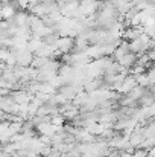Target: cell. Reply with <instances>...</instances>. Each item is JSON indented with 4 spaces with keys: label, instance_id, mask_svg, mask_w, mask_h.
I'll return each instance as SVG.
<instances>
[{
    "label": "cell",
    "instance_id": "ba28073f",
    "mask_svg": "<svg viewBox=\"0 0 155 157\" xmlns=\"http://www.w3.org/2000/svg\"><path fill=\"white\" fill-rule=\"evenodd\" d=\"M0 21H3V20H2V17H0Z\"/></svg>",
    "mask_w": 155,
    "mask_h": 157
},
{
    "label": "cell",
    "instance_id": "8992f818",
    "mask_svg": "<svg viewBox=\"0 0 155 157\" xmlns=\"http://www.w3.org/2000/svg\"><path fill=\"white\" fill-rule=\"evenodd\" d=\"M135 61H137V55H135V53L128 52L125 56H122L117 63H119V66H120V67H123V69L129 70V69L135 64Z\"/></svg>",
    "mask_w": 155,
    "mask_h": 157
},
{
    "label": "cell",
    "instance_id": "277c9868",
    "mask_svg": "<svg viewBox=\"0 0 155 157\" xmlns=\"http://www.w3.org/2000/svg\"><path fill=\"white\" fill-rule=\"evenodd\" d=\"M11 99H12L15 104L21 105V104H28V102L32 99V96H31V93L26 92V90H17V92H14V93L11 95Z\"/></svg>",
    "mask_w": 155,
    "mask_h": 157
},
{
    "label": "cell",
    "instance_id": "7a4b0ae2",
    "mask_svg": "<svg viewBox=\"0 0 155 157\" xmlns=\"http://www.w3.org/2000/svg\"><path fill=\"white\" fill-rule=\"evenodd\" d=\"M12 21H14V25H15L18 29H26V28H29V26H28V25H29V15H28L24 11L15 12Z\"/></svg>",
    "mask_w": 155,
    "mask_h": 157
},
{
    "label": "cell",
    "instance_id": "9c48e42d",
    "mask_svg": "<svg viewBox=\"0 0 155 157\" xmlns=\"http://www.w3.org/2000/svg\"><path fill=\"white\" fill-rule=\"evenodd\" d=\"M0 154H2V153H0Z\"/></svg>",
    "mask_w": 155,
    "mask_h": 157
},
{
    "label": "cell",
    "instance_id": "5b68a950",
    "mask_svg": "<svg viewBox=\"0 0 155 157\" xmlns=\"http://www.w3.org/2000/svg\"><path fill=\"white\" fill-rule=\"evenodd\" d=\"M142 34H143V28L142 26H131L126 31H123V35L122 37L126 38V40H129V41H132V40H137Z\"/></svg>",
    "mask_w": 155,
    "mask_h": 157
},
{
    "label": "cell",
    "instance_id": "6da1fadb",
    "mask_svg": "<svg viewBox=\"0 0 155 157\" xmlns=\"http://www.w3.org/2000/svg\"><path fill=\"white\" fill-rule=\"evenodd\" d=\"M73 41H75V38H70V37H59V38L56 40V43H55L53 48H55L56 51H59L62 55H65V53H68V52L73 51Z\"/></svg>",
    "mask_w": 155,
    "mask_h": 157
},
{
    "label": "cell",
    "instance_id": "52a82bcc",
    "mask_svg": "<svg viewBox=\"0 0 155 157\" xmlns=\"http://www.w3.org/2000/svg\"><path fill=\"white\" fill-rule=\"evenodd\" d=\"M59 89H61V90H59V95H62L67 101H72V99L78 95L76 90H75V87H73L72 84H62Z\"/></svg>",
    "mask_w": 155,
    "mask_h": 157
},
{
    "label": "cell",
    "instance_id": "3957f363",
    "mask_svg": "<svg viewBox=\"0 0 155 157\" xmlns=\"http://www.w3.org/2000/svg\"><path fill=\"white\" fill-rule=\"evenodd\" d=\"M137 86V82H135V78L132 76V75H126L125 76V79H123V82H122V86L119 87V93H122V95H126V93H129L134 87Z\"/></svg>",
    "mask_w": 155,
    "mask_h": 157
}]
</instances>
